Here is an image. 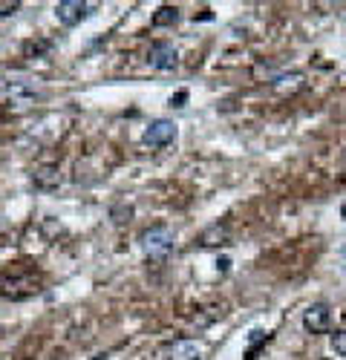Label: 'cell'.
<instances>
[{"label": "cell", "instance_id": "cell-13", "mask_svg": "<svg viewBox=\"0 0 346 360\" xmlns=\"http://www.w3.org/2000/svg\"><path fill=\"white\" fill-rule=\"evenodd\" d=\"M340 254H343V257H346V243H343V245H340Z\"/></svg>", "mask_w": 346, "mask_h": 360}, {"label": "cell", "instance_id": "cell-8", "mask_svg": "<svg viewBox=\"0 0 346 360\" xmlns=\"http://www.w3.org/2000/svg\"><path fill=\"white\" fill-rule=\"evenodd\" d=\"M6 96L12 98V104H32L35 86L26 84V81H9V84H6Z\"/></svg>", "mask_w": 346, "mask_h": 360}, {"label": "cell", "instance_id": "cell-7", "mask_svg": "<svg viewBox=\"0 0 346 360\" xmlns=\"http://www.w3.org/2000/svg\"><path fill=\"white\" fill-rule=\"evenodd\" d=\"M202 346L196 340H173L165 346V360H199Z\"/></svg>", "mask_w": 346, "mask_h": 360}, {"label": "cell", "instance_id": "cell-1", "mask_svg": "<svg viewBox=\"0 0 346 360\" xmlns=\"http://www.w3.org/2000/svg\"><path fill=\"white\" fill-rule=\"evenodd\" d=\"M139 243H141V251L150 259H167L173 254V248H177V236H173V231L167 225H153L139 236Z\"/></svg>", "mask_w": 346, "mask_h": 360}, {"label": "cell", "instance_id": "cell-10", "mask_svg": "<svg viewBox=\"0 0 346 360\" xmlns=\"http://www.w3.org/2000/svg\"><path fill=\"white\" fill-rule=\"evenodd\" d=\"M179 20V9L177 6H159L153 15V26H173Z\"/></svg>", "mask_w": 346, "mask_h": 360}, {"label": "cell", "instance_id": "cell-3", "mask_svg": "<svg viewBox=\"0 0 346 360\" xmlns=\"http://www.w3.org/2000/svg\"><path fill=\"white\" fill-rule=\"evenodd\" d=\"M148 64L153 70H159V72H170V70H177V64H179V52L167 41H156L150 46V52H148Z\"/></svg>", "mask_w": 346, "mask_h": 360}, {"label": "cell", "instance_id": "cell-11", "mask_svg": "<svg viewBox=\"0 0 346 360\" xmlns=\"http://www.w3.org/2000/svg\"><path fill=\"white\" fill-rule=\"evenodd\" d=\"M58 182H61V176H58V167H41L35 173V185L41 188H58Z\"/></svg>", "mask_w": 346, "mask_h": 360}, {"label": "cell", "instance_id": "cell-2", "mask_svg": "<svg viewBox=\"0 0 346 360\" xmlns=\"http://www.w3.org/2000/svg\"><path fill=\"white\" fill-rule=\"evenodd\" d=\"M41 288H38V280H35V274H4L0 277V294L4 297H12V300H23V297H32V294H38Z\"/></svg>", "mask_w": 346, "mask_h": 360}, {"label": "cell", "instance_id": "cell-12", "mask_svg": "<svg viewBox=\"0 0 346 360\" xmlns=\"http://www.w3.org/2000/svg\"><path fill=\"white\" fill-rule=\"evenodd\" d=\"M332 349H335L338 354H343V357H346V328H340V332H335V335H332Z\"/></svg>", "mask_w": 346, "mask_h": 360}, {"label": "cell", "instance_id": "cell-5", "mask_svg": "<svg viewBox=\"0 0 346 360\" xmlns=\"http://www.w3.org/2000/svg\"><path fill=\"white\" fill-rule=\"evenodd\" d=\"M141 139L148 147H167L177 141V124L167 122V118H156V122H150V127L144 130Z\"/></svg>", "mask_w": 346, "mask_h": 360}, {"label": "cell", "instance_id": "cell-4", "mask_svg": "<svg viewBox=\"0 0 346 360\" xmlns=\"http://www.w3.org/2000/svg\"><path fill=\"white\" fill-rule=\"evenodd\" d=\"M303 328L312 335H326L332 328V309L326 303H312L303 311Z\"/></svg>", "mask_w": 346, "mask_h": 360}, {"label": "cell", "instance_id": "cell-9", "mask_svg": "<svg viewBox=\"0 0 346 360\" xmlns=\"http://www.w3.org/2000/svg\"><path fill=\"white\" fill-rule=\"evenodd\" d=\"M228 243V225H211L208 231H202L199 245L202 248H214V245H225Z\"/></svg>", "mask_w": 346, "mask_h": 360}, {"label": "cell", "instance_id": "cell-6", "mask_svg": "<svg viewBox=\"0 0 346 360\" xmlns=\"http://www.w3.org/2000/svg\"><path fill=\"white\" fill-rule=\"evenodd\" d=\"M90 4H84V0H61V4L55 6V18L61 20L64 26H78L81 20L90 18Z\"/></svg>", "mask_w": 346, "mask_h": 360}]
</instances>
